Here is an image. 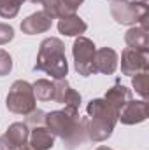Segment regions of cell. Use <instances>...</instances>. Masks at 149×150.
I'll list each match as a JSON object with an SVG mask.
<instances>
[{
    "label": "cell",
    "mask_w": 149,
    "mask_h": 150,
    "mask_svg": "<svg viewBox=\"0 0 149 150\" xmlns=\"http://www.w3.org/2000/svg\"><path fill=\"white\" fill-rule=\"evenodd\" d=\"M149 68V54L144 51H137L132 47H126L121 52V72L123 75H137L148 72Z\"/></svg>",
    "instance_id": "obj_8"
},
{
    "label": "cell",
    "mask_w": 149,
    "mask_h": 150,
    "mask_svg": "<svg viewBox=\"0 0 149 150\" xmlns=\"http://www.w3.org/2000/svg\"><path fill=\"white\" fill-rule=\"evenodd\" d=\"M35 94H34V86L27 80H16L5 98V107L7 110L18 115H28L30 112H34L35 107Z\"/></svg>",
    "instance_id": "obj_5"
},
{
    "label": "cell",
    "mask_w": 149,
    "mask_h": 150,
    "mask_svg": "<svg viewBox=\"0 0 149 150\" xmlns=\"http://www.w3.org/2000/svg\"><path fill=\"white\" fill-rule=\"evenodd\" d=\"M104 100L107 101V105L111 107L112 110L119 112V110H121L128 101H130V100H133V94H132V91H130L126 86H123V84L116 82L112 87L107 89V93H105Z\"/></svg>",
    "instance_id": "obj_12"
},
{
    "label": "cell",
    "mask_w": 149,
    "mask_h": 150,
    "mask_svg": "<svg viewBox=\"0 0 149 150\" xmlns=\"http://www.w3.org/2000/svg\"><path fill=\"white\" fill-rule=\"evenodd\" d=\"M95 52H97V47H95L93 40H90L88 37L81 35L74 40L72 54H74V67L79 75L90 77L95 74V67H93Z\"/></svg>",
    "instance_id": "obj_6"
},
{
    "label": "cell",
    "mask_w": 149,
    "mask_h": 150,
    "mask_svg": "<svg viewBox=\"0 0 149 150\" xmlns=\"http://www.w3.org/2000/svg\"><path fill=\"white\" fill-rule=\"evenodd\" d=\"M125 42L128 47L132 49H137V51H149V33L146 28L135 25V26H130V30L125 33Z\"/></svg>",
    "instance_id": "obj_15"
},
{
    "label": "cell",
    "mask_w": 149,
    "mask_h": 150,
    "mask_svg": "<svg viewBox=\"0 0 149 150\" xmlns=\"http://www.w3.org/2000/svg\"><path fill=\"white\" fill-rule=\"evenodd\" d=\"M44 126L58 138L63 140L65 149L74 150L88 138V117L79 119V110L65 107L62 110L46 113Z\"/></svg>",
    "instance_id": "obj_1"
},
{
    "label": "cell",
    "mask_w": 149,
    "mask_h": 150,
    "mask_svg": "<svg viewBox=\"0 0 149 150\" xmlns=\"http://www.w3.org/2000/svg\"><path fill=\"white\" fill-rule=\"evenodd\" d=\"M44 119H46V112L35 108L34 112H30L27 115V124H32V126H44Z\"/></svg>",
    "instance_id": "obj_21"
},
{
    "label": "cell",
    "mask_w": 149,
    "mask_h": 150,
    "mask_svg": "<svg viewBox=\"0 0 149 150\" xmlns=\"http://www.w3.org/2000/svg\"><path fill=\"white\" fill-rule=\"evenodd\" d=\"M11 70H12V58L7 51L0 49V77L9 75Z\"/></svg>",
    "instance_id": "obj_20"
},
{
    "label": "cell",
    "mask_w": 149,
    "mask_h": 150,
    "mask_svg": "<svg viewBox=\"0 0 149 150\" xmlns=\"http://www.w3.org/2000/svg\"><path fill=\"white\" fill-rule=\"evenodd\" d=\"M30 129L27 122H14L0 136V150H19L28 145Z\"/></svg>",
    "instance_id": "obj_7"
},
{
    "label": "cell",
    "mask_w": 149,
    "mask_h": 150,
    "mask_svg": "<svg viewBox=\"0 0 149 150\" xmlns=\"http://www.w3.org/2000/svg\"><path fill=\"white\" fill-rule=\"evenodd\" d=\"M111 2H121V0H111Z\"/></svg>",
    "instance_id": "obj_26"
},
{
    "label": "cell",
    "mask_w": 149,
    "mask_h": 150,
    "mask_svg": "<svg viewBox=\"0 0 149 150\" xmlns=\"http://www.w3.org/2000/svg\"><path fill=\"white\" fill-rule=\"evenodd\" d=\"M19 150H34V149H32L30 145H25V147H21V149H19Z\"/></svg>",
    "instance_id": "obj_25"
},
{
    "label": "cell",
    "mask_w": 149,
    "mask_h": 150,
    "mask_svg": "<svg viewBox=\"0 0 149 150\" xmlns=\"http://www.w3.org/2000/svg\"><path fill=\"white\" fill-rule=\"evenodd\" d=\"M97 150H114V149H111V147H105V145H102V147H98Z\"/></svg>",
    "instance_id": "obj_24"
},
{
    "label": "cell",
    "mask_w": 149,
    "mask_h": 150,
    "mask_svg": "<svg viewBox=\"0 0 149 150\" xmlns=\"http://www.w3.org/2000/svg\"><path fill=\"white\" fill-rule=\"evenodd\" d=\"M34 70L51 75L54 80L65 79V75L69 74V63L65 56V44L60 38L49 37L40 42Z\"/></svg>",
    "instance_id": "obj_2"
},
{
    "label": "cell",
    "mask_w": 149,
    "mask_h": 150,
    "mask_svg": "<svg viewBox=\"0 0 149 150\" xmlns=\"http://www.w3.org/2000/svg\"><path fill=\"white\" fill-rule=\"evenodd\" d=\"M51 26H53V18L49 14H46L44 11H37L21 21V32L27 35L44 33V32L51 30Z\"/></svg>",
    "instance_id": "obj_10"
},
{
    "label": "cell",
    "mask_w": 149,
    "mask_h": 150,
    "mask_svg": "<svg viewBox=\"0 0 149 150\" xmlns=\"http://www.w3.org/2000/svg\"><path fill=\"white\" fill-rule=\"evenodd\" d=\"M132 84H133V89L135 93L148 101L149 96V74L148 72H142V74H137L133 79H132Z\"/></svg>",
    "instance_id": "obj_17"
},
{
    "label": "cell",
    "mask_w": 149,
    "mask_h": 150,
    "mask_svg": "<svg viewBox=\"0 0 149 150\" xmlns=\"http://www.w3.org/2000/svg\"><path fill=\"white\" fill-rule=\"evenodd\" d=\"M25 0H0V16L2 18H14L19 12V7L23 5Z\"/></svg>",
    "instance_id": "obj_19"
},
{
    "label": "cell",
    "mask_w": 149,
    "mask_h": 150,
    "mask_svg": "<svg viewBox=\"0 0 149 150\" xmlns=\"http://www.w3.org/2000/svg\"><path fill=\"white\" fill-rule=\"evenodd\" d=\"M34 4H40L44 5V12L49 14L53 19L54 18H63V5H62V0H30Z\"/></svg>",
    "instance_id": "obj_18"
},
{
    "label": "cell",
    "mask_w": 149,
    "mask_h": 150,
    "mask_svg": "<svg viewBox=\"0 0 149 150\" xmlns=\"http://www.w3.org/2000/svg\"><path fill=\"white\" fill-rule=\"evenodd\" d=\"M34 94L35 100L40 101H53L54 100V80H47V79H39L34 84Z\"/></svg>",
    "instance_id": "obj_16"
},
{
    "label": "cell",
    "mask_w": 149,
    "mask_h": 150,
    "mask_svg": "<svg viewBox=\"0 0 149 150\" xmlns=\"http://www.w3.org/2000/svg\"><path fill=\"white\" fill-rule=\"evenodd\" d=\"M148 119V101L146 100H130L119 112H117V120H121V124L126 126H133V124H140Z\"/></svg>",
    "instance_id": "obj_9"
},
{
    "label": "cell",
    "mask_w": 149,
    "mask_h": 150,
    "mask_svg": "<svg viewBox=\"0 0 149 150\" xmlns=\"http://www.w3.org/2000/svg\"><path fill=\"white\" fill-rule=\"evenodd\" d=\"M28 145L34 150H51L54 147V134L46 126H35L30 131Z\"/></svg>",
    "instance_id": "obj_14"
},
{
    "label": "cell",
    "mask_w": 149,
    "mask_h": 150,
    "mask_svg": "<svg viewBox=\"0 0 149 150\" xmlns=\"http://www.w3.org/2000/svg\"><path fill=\"white\" fill-rule=\"evenodd\" d=\"M95 74L112 75L117 70V52L111 47H102L95 52Z\"/></svg>",
    "instance_id": "obj_11"
},
{
    "label": "cell",
    "mask_w": 149,
    "mask_h": 150,
    "mask_svg": "<svg viewBox=\"0 0 149 150\" xmlns=\"http://www.w3.org/2000/svg\"><path fill=\"white\" fill-rule=\"evenodd\" d=\"M111 14L116 19V23H119V25H126V26L139 25V26L148 30V2H142V0L111 2Z\"/></svg>",
    "instance_id": "obj_4"
},
{
    "label": "cell",
    "mask_w": 149,
    "mask_h": 150,
    "mask_svg": "<svg viewBox=\"0 0 149 150\" xmlns=\"http://www.w3.org/2000/svg\"><path fill=\"white\" fill-rule=\"evenodd\" d=\"M84 0H62V5H63V18L65 16H70V14H75L77 7L82 4Z\"/></svg>",
    "instance_id": "obj_23"
},
{
    "label": "cell",
    "mask_w": 149,
    "mask_h": 150,
    "mask_svg": "<svg viewBox=\"0 0 149 150\" xmlns=\"http://www.w3.org/2000/svg\"><path fill=\"white\" fill-rule=\"evenodd\" d=\"M86 30H88L86 21L82 18H79L77 14L60 18V21H58V32L67 37H81Z\"/></svg>",
    "instance_id": "obj_13"
},
{
    "label": "cell",
    "mask_w": 149,
    "mask_h": 150,
    "mask_svg": "<svg viewBox=\"0 0 149 150\" xmlns=\"http://www.w3.org/2000/svg\"><path fill=\"white\" fill-rule=\"evenodd\" d=\"M88 112V138L93 142H105L111 138L117 122V112L112 110L104 98H95L86 107Z\"/></svg>",
    "instance_id": "obj_3"
},
{
    "label": "cell",
    "mask_w": 149,
    "mask_h": 150,
    "mask_svg": "<svg viewBox=\"0 0 149 150\" xmlns=\"http://www.w3.org/2000/svg\"><path fill=\"white\" fill-rule=\"evenodd\" d=\"M12 38H14V28H12L11 25L0 23V45L11 42Z\"/></svg>",
    "instance_id": "obj_22"
}]
</instances>
